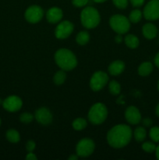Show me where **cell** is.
Instances as JSON below:
<instances>
[{
  "instance_id": "44dd1931",
  "label": "cell",
  "mask_w": 159,
  "mask_h": 160,
  "mask_svg": "<svg viewBox=\"0 0 159 160\" xmlns=\"http://www.w3.org/2000/svg\"><path fill=\"white\" fill-rule=\"evenodd\" d=\"M133 136L137 142H142L147 137V131L143 127H138L133 132Z\"/></svg>"
},
{
  "instance_id": "e575fe53",
  "label": "cell",
  "mask_w": 159,
  "mask_h": 160,
  "mask_svg": "<svg viewBox=\"0 0 159 160\" xmlns=\"http://www.w3.org/2000/svg\"><path fill=\"white\" fill-rule=\"evenodd\" d=\"M123 36H122V34H118L116 36H115V42H116V43H121V42H123Z\"/></svg>"
},
{
  "instance_id": "7c38bea8",
  "label": "cell",
  "mask_w": 159,
  "mask_h": 160,
  "mask_svg": "<svg viewBox=\"0 0 159 160\" xmlns=\"http://www.w3.org/2000/svg\"><path fill=\"white\" fill-rule=\"evenodd\" d=\"M34 118L40 124L49 125L53 120V116L51 111L46 107H41L35 111Z\"/></svg>"
},
{
  "instance_id": "f1b7e54d",
  "label": "cell",
  "mask_w": 159,
  "mask_h": 160,
  "mask_svg": "<svg viewBox=\"0 0 159 160\" xmlns=\"http://www.w3.org/2000/svg\"><path fill=\"white\" fill-rule=\"evenodd\" d=\"M114 6L120 9H126L129 4V0H112Z\"/></svg>"
},
{
  "instance_id": "4316f807",
  "label": "cell",
  "mask_w": 159,
  "mask_h": 160,
  "mask_svg": "<svg viewBox=\"0 0 159 160\" xmlns=\"http://www.w3.org/2000/svg\"><path fill=\"white\" fill-rule=\"evenodd\" d=\"M149 136L154 143L159 142V127H153L149 131Z\"/></svg>"
},
{
  "instance_id": "ffe728a7",
  "label": "cell",
  "mask_w": 159,
  "mask_h": 160,
  "mask_svg": "<svg viewBox=\"0 0 159 160\" xmlns=\"http://www.w3.org/2000/svg\"><path fill=\"white\" fill-rule=\"evenodd\" d=\"M6 138L11 143H18L20 140V135L17 131L14 129H9L6 131Z\"/></svg>"
},
{
  "instance_id": "4dcf8cb0",
  "label": "cell",
  "mask_w": 159,
  "mask_h": 160,
  "mask_svg": "<svg viewBox=\"0 0 159 160\" xmlns=\"http://www.w3.org/2000/svg\"><path fill=\"white\" fill-rule=\"evenodd\" d=\"M36 144L34 141L29 140L26 144V149L27 150L28 152H33L34 149H35Z\"/></svg>"
},
{
  "instance_id": "7bdbcfd3",
  "label": "cell",
  "mask_w": 159,
  "mask_h": 160,
  "mask_svg": "<svg viewBox=\"0 0 159 160\" xmlns=\"http://www.w3.org/2000/svg\"><path fill=\"white\" fill-rule=\"evenodd\" d=\"M0 126H1V119H0Z\"/></svg>"
},
{
  "instance_id": "ee69618b",
  "label": "cell",
  "mask_w": 159,
  "mask_h": 160,
  "mask_svg": "<svg viewBox=\"0 0 159 160\" xmlns=\"http://www.w3.org/2000/svg\"><path fill=\"white\" fill-rule=\"evenodd\" d=\"M158 35H159V31H158Z\"/></svg>"
},
{
  "instance_id": "6da1fadb",
  "label": "cell",
  "mask_w": 159,
  "mask_h": 160,
  "mask_svg": "<svg viewBox=\"0 0 159 160\" xmlns=\"http://www.w3.org/2000/svg\"><path fill=\"white\" fill-rule=\"evenodd\" d=\"M132 132L129 126L118 124L113 127L107 134V142L114 148H122L130 142Z\"/></svg>"
},
{
  "instance_id": "f546056e",
  "label": "cell",
  "mask_w": 159,
  "mask_h": 160,
  "mask_svg": "<svg viewBox=\"0 0 159 160\" xmlns=\"http://www.w3.org/2000/svg\"><path fill=\"white\" fill-rule=\"evenodd\" d=\"M90 0H72V4L75 6V7H84L86 6L89 3Z\"/></svg>"
},
{
  "instance_id": "d4e9b609",
  "label": "cell",
  "mask_w": 159,
  "mask_h": 160,
  "mask_svg": "<svg viewBox=\"0 0 159 160\" xmlns=\"http://www.w3.org/2000/svg\"><path fill=\"white\" fill-rule=\"evenodd\" d=\"M108 90L112 95H117L121 92V86L116 81H111L108 84Z\"/></svg>"
},
{
  "instance_id": "8992f818",
  "label": "cell",
  "mask_w": 159,
  "mask_h": 160,
  "mask_svg": "<svg viewBox=\"0 0 159 160\" xmlns=\"http://www.w3.org/2000/svg\"><path fill=\"white\" fill-rule=\"evenodd\" d=\"M95 144L90 138H83L77 143L76 147V155L79 157L86 158L90 156L94 152Z\"/></svg>"
},
{
  "instance_id": "74e56055",
  "label": "cell",
  "mask_w": 159,
  "mask_h": 160,
  "mask_svg": "<svg viewBox=\"0 0 159 160\" xmlns=\"http://www.w3.org/2000/svg\"><path fill=\"white\" fill-rule=\"evenodd\" d=\"M155 154H156V158H157V159H159V145H157V148H156Z\"/></svg>"
},
{
  "instance_id": "484cf974",
  "label": "cell",
  "mask_w": 159,
  "mask_h": 160,
  "mask_svg": "<svg viewBox=\"0 0 159 160\" xmlns=\"http://www.w3.org/2000/svg\"><path fill=\"white\" fill-rule=\"evenodd\" d=\"M157 146L154 142H145L142 144V149L148 153H152L155 152Z\"/></svg>"
},
{
  "instance_id": "e0dca14e",
  "label": "cell",
  "mask_w": 159,
  "mask_h": 160,
  "mask_svg": "<svg viewBox=\"0 0 159 160\" xmlns=\"http://www.w3.org/2000/svg\"><path fill=\"white\" fill-rule=\"evenodd\" d=\"M153 70L154 66L151 62H144L139 66L138 73L142 77H147L152 73Z\"/></svg>"
},
{
  "instance_id": "f35d334b",
  "label": "cell",
  "mask_w": 159,
  "mask_h": 160,
  "mask_svg": "<svg viewBox=\"0 0 159 160\" xmlns=\"http://www.w3.org/2000/svg\"><path fill=\"white\" fill-rule=\"evenodd\" d=\"M155 113L156 115L157 116V117H159V103L157 105V106H156V109H155Z\"/></svg>"
},
{
  "instance_id": "30bf717a",
  "label": "cell",
  "mask_w": 159,
  "mask_h": 160,
  "mask_svg": "<svg viewBox=\"0 0 159 160\" xmlns=\"http://www.w3.org/2000/svg\"><path fill=\"white\" fill-rule=\"evenodd\" d=\"M74 25L69 20H64L57 25L55 31V35L58 39H65L73 32Z\"/></svg>"
},
{
  "instance_id": "8fae6325",
  "label": "cell",
  "mask_w": 159,
  "mask_h": 160,
  "mask_svg": "<svg viewBox=\"0 0 159 160\" xmlns=\"http://www.w3.org/2000/svg\"><path fill=\"white\" fill-rule=\"evenodd\" d=\"M23 106V102L20 97L17 95H10L2 102V106L6 111L15 112L20 110Z\"/></svg>"
},
{
  "instance_id": "4fadbf2b",
  "label": "cell",
  "mask_w": 159,
  "mask_h": 160,
  "mask_svg": "<svg viewBox=\"0 0 159 160\" xmlns=\"http://www.w3.org/2000/svg\"><path fill=\"white\" fill-rule=\"evenodd\" d=\"M125 118L130 124H138L142 120L140 110L136 106H131L127 107L125 112Z\"/></svg>"
},
{
  "instance_id": "5b68a950",
  "label": "cell",
  "mask_w": 159,
  "mask_h": 160,
  "mask_svg": "<svg viewBox=\"0 0 159 160\" xmlns=\"http://www.w3.org/2000/svg\"><path fill=\"white\" fill-rule=\"evenodd\" d=\"M109 25L111 28L117 34H124L129 31L130 21L129 18L121 14H115L109 19Z\"/></svg>"
},
{
  "instance_id": "52a82bcc",
  "label": "cell",
  "mask_w": 159,
  "mask_h": 160,
  "mask_svg": "<svg viewBox=\"0 0 159 160\" xmlns=\"http://www.w3.org/2000/svg\"><path fill=\"white\" fill-rule=\"evenodd\" d=\"M108 82V75L104 71H97L90 80V87L94 92L101 91Z\"/></svg>"
},
{
  "instance_id": "8d00e7d4",
  "label": "cell",
  "mask_w": 159,
  "mask_h": 160,
  "mask_svg": "<svg viewBox=\"0 0 159 160\" xmlns=\"http://www.w3.org/2000/svg\"><path fill=\"white\" fill-rule=\"evenodd\" d=\"M78 157L79 156H77V155H72V156H70V157L68 158L69 160H76L78 159Z\"/></svg>"
},
{
  "instance_id": "277c9868",
  "label": "cell",
  "mask_w": 159,
  "mask_h": 160,
  "mask_svg": "<svg viewBox=\"0 0 159 160\" xmlns=\"http://www.w3.org/2000/svg\"><path fill=\"white\" fill-rule=\"evenodd\" d=\"M88 120L94 125H99L105 121L108 117V109L105 105L97 102L90 107L88 112Z\"/></svg>"
},
{
  "instance_id": "7402d4cb",
  "label": "cell",
  "mask_w": 159,
  "mask_h": 160,
  "mask_svg": "<svg viewBox=\"0 0 159 160\" xmlns=\"http://www.w3.org/2000/svg\"><path fill=\"white\" fill-rule=\"evenodd\" d=\"M65 79H66V73L65 70L62 69L56 72L53 77V81L56 85H62L65 81Z\"/></svg>"
},
{
  "instance_id": "2e32d148",
  "label": "cell",
  "mask_w": 159,
  "mask_h": 160,
  "mask_svg": "<svg viewBox=\"0 0 159 160\" xmlns=\"http://www.w3.org/2000/svg\"><path fill=\"white\" fill-rule=\"evenodd\" d=\"M108 73L112 76L121 74L125 70V63L121 60H115L108 66Z\"/></svg>"
},
{
  "instance_id": "cb8c5ba5",
  "label": "cell",
  "mask_w": 159,
  "mask_h": 160,
  "mask_svg": "<svg viewBox=\"0 0 159 160\" xmlns=\"http://www.w3.org/2000/svg\"><path fill=\"white\" fill-rule=\"evenodd\" d=\"M73 128L76 131H82L87 127V122L85 119L84 118H76L74 121L73 122Z\"/></svg>"
},
{
  "instance_id": "d590c367",
  "label": "cell",
  "mask_w": 159,
  "mask_h": 160,
  "mask_svg": "<svg viewBox=\"0 0 159 160\" xmlns=\"http://www.w3.org/2000/svg\"><path fill=\"white\" fill-rule=\"evenodd\" d=\"M154 64L159 69V52L156 54L155 57H154Z\"/></svg>"
},
{
  "instance_id": "5bb4252c",
  "label": "cell",
  "mask_w": 159,
  "mask_h": 160,
  "mask_svg": "<svg viewBox=\"0 0 159 160\" xmlns=\"http://www.w3.org/2000/svg\"><path fill=\"white\" fill-rule=\"evenodd\" d=\"M63 17L62 10L59 7H51L47 11L46 19L50 23H57L61 21Z\"/></svg>"
},
{
  "instance_id": "3957f363",
  "label": "cell",
  "mask_w": 159,
  "mask_h": 160,
  "mask_svg": "<svg viewBox=\"0 0 159 160\" xmlns=\"http://www.w3.org/2000/svg\"><path fill=\"white\" fill-rule=\"evenodd\" d=\"M80 21L87 29L95 28L101 21V17L98 9L93 6H86L80 13Z\"/></svg>"
},
{
  "instance_id": "7a4b0ae2",
  "label": "cell",
  "mask_w": 159,
  "mask_h": 160,
  "mask_svg": "<svg viewBox=\"0 0 159 160\" xmlns=\"http://www.w3.org/2000/svg\"><path fill=\"white\" fill-rule=\"evenodd\" d=\"M55 61L59 67L65 71L73 70L77 66V59L74 53L67 48H60L55 54Z\"/></svg>"
},
{
  "instance_id": "d6a6232c",
  "label": "cell",
  "mask_w": 159,
  "mask_h": 160,
  "mask_svg": "<svg viewBox=\"0 0 159 160\" xmlns=\"http://www.w3.org/2000/svg\"><path fill=\"white\" fill-rule=\"evenodd\" d=\"M142 123H143V125L144 127L149 128V127H151V125H152L153 121H152V120H151V119L145 118V119H143V120H142Z\"/></svg>"
},
{
  "instance_id": "9c48e42d",
  "label": "cell",
  "mask_w": 159,
  "mask_h": 160,
  "mask_svg": "<svg viewBox=\"0 0 159 160\" xmlns=\"http://www.w3.org/2000/svg\"><path fill=\"white\" fill-rule=\"evenodd\" d=\"M44 16V11L41 6L33 5L26 9L24 13L25 19L31 23H37L41 20Z\"/></svg>"
},
{
  "instance_id": "d6986e66",
  "label": "cell",
  "mask_w": 159,
  "mask_h": 160,
  "mask_svg": "<svg viewBox=\"0 0 159 160\" xmlns=\"http://www.w3.org/2000/svg\"><path fill=\"white\" fill-rule=\"evenodd\" d=\"M90 41V34L87 31H83L77 34L76 37V42L80 45H85Z\"/></svg>"
},
{
  "instance_id": "1f68e13d",
  "label": "cell",
  "mask_w": 159,
  "mask_h": 160,
  "mask_svg": "<svg viewBox=\"0 0 159 160\" xmlns=\"http://www.w3.org/2000/svg\"><path fill=\"white\" fill-rule=\"evenodd\" d=\"M133 7H140L145 2V0H129Z\"/></svg>"
},
{
  "instance_id": "60d3db41",
  "label": "cell",
  "mask_w": 159,
  "mask_h": 160,
  "mask_svg": "<svg viewBox=\"0 0 159 160\" xmlns=\"http://www.w3.org/2000/svg\"><path fill=\"white\" fill-rule=\"evenodd\" d=\"M157 90H158V92H159V80H158V81H157Z\"/></svg>"
},
{
  "instance_id": "ac0fdd59",
  "label": "cell",
  "mask_w": 159,
  "mask_h": 160,
  "mask_svg": "<svg viewBox=\"0 0 159 160\" xmlns=\"http://www.w3.org/2000/svg\"><path fill=\"white\" fill-rule=\"evenodd\" d=\"M124 42L126 46L129 48H132V49L137 48L139 46V45H140V40H139V38L137 36L132 34H129L126 35V37L124 38Z\"/></svg>"
},
{
  "instance_id": "83f0119b",
  "label": "cell",
  "mask_w": 159,
  "mask_h": 160,
  "mask_svg": "<svg viewBox=\"0 0 159 160\" xmlns=\"http://www.w3.org/2000/svg\"><path fill=\"white\" fill-rule=\"evenodd\" d=\"M34 116L30 112H23L20 116V120L23 123H30L34 120Z\"/></svg>"
},
{
  "instance_id": "ba28073f",
  "label": "cell",
  "mask_w": 159,
  "mask_h": 160,
  "mask_svg": "<svg viewBox=\"0 0 159 160\" xmlns=\"http://www.w3.org/2000/svg\"><path fill=\"white\" fill-rule=\"evenodd\" d=\"M143 17L147 20H157L159 19V0H150L143 8Z\"/></svg>"
},
{
  "instance_id": "603a6c76",
  "label": "cell",
  "mask_w": 159,
  "mask_h": 160,
  "mask_svg": "<svg viewBox=\"0 0 159 160\" xmlns=\"http://www.w3.org/2000/svg\"><path fill=\"white\" fill-rule=\"evenodd\" d=\"M143 17V12L138 9H135L130 12L129 15V20L130 23H137L141 20Z\"/></svg>"
},
{
  "instance_id": "b9f144b4",
  "label": "cell",
  "mask_w": 159,
  "mask_h": 160,
  "mask_svg": "<svg viewBox=\"0 0 159 160\" xmlns=\"http://www.w3.org/2000/svg\"><path fill=\"white\" fill-rule=\"evenodd\" d=\"M0 104H2V102L1 101V99H0Z\"/></svg>"
},
{
  "instance_id": "836d02e7",
  "label": "cell",
  "mask_w": 159,
  "mask_h": 160,
  "mask_svg": "<svg viewBox=\"0 0 159 160\" xmlns=\"http://www.w3.org/2000/svg\"><path fill=\"white\" fill-rule=\"evenodd\" d=\"M37 156H36L35 154L33 153V152H28V154L26 155V160H36L37 159Z\"/></svg>"
},
{
  "instance_id": "9a60e30c",
  "label": "cell",
  "mask_w": 159,
  "mask_h": 160,
  "mask_svg": "<svg viewBox=\"0 0 159 160\" xmlns=\"http://www.w3.org/2000/svg\"><path fill=\"white\" fill-rule=\"evenodd\" d=\"M142 33H143V37L146 38L147 39L151 40V39H154V38H156L158 31H157V27L153 24L152 23H147L143 26Z\"/></svg>"
},
{
  "instance_id": "ab89813d",
  "label": "cell",
  "mask_w": 159,
  "mask_h": 160,
  "mask_svg": "<svg viewBox=\"0 0 159 160\" xmlns=\"http://www.w3.org/2000/svg\"><path fill=\"white\" fill-rule=\"evenodd\" d=\"M92 1H93L94 2H96V3H102V2H106L107 0H92Z\"/></svg>"
}]
</instances>
